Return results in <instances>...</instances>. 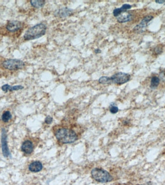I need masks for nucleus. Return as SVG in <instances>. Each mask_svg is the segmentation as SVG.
Segmentation results:
<instances>
[{"label": "nucleus", "mask_w": 165, "mask_h": 185, "mask_svg": "<svg viewBox=\"0 0 165 185\" xmlns=\"http://www.w3.org/2000/svg\"><path fill=\"white\" fill-rule=\"evenodd\" d=\"M55 135L58 141L63 144L74 143L78 139L77 133L69 128H59L55 132Z\"/></svg>", "instance_id": "1"}, {"label": "nucleus", "mask_w": 165, "mask_h": 185, "mask_svg": "<svg viewBox=\"0 0 165 185\" xmlns=\"http://www.w3.org/2000/svg\"><path fill=\"white\" fill-rule=\"evenodd\" d=\"M131 76L128 73L118 72L114 74L111 77L102 76L98 79V82L102 84H125L130 80Z\"/></svg>", "instance_id": "2"}, {"label": "nucleus", "mask_w": 165, "mask_h": 185, "mask_svg": "<svg viewBox=\"0 0 165 185\" xmlns=\"http://www.w3.org/2000/svg\"><path fill=\"white\" fill-rule=\"evenodd\" d=\"M47 30V27L45 24H37L26 32L24 35V39L27 40L38 39L45 35Z\"/></svg>", "instance_id": "3"}, {"label": "nucleus", "mask_w": 165, "mask_h": 185, "mask_svg": "<svg viewBox=\"0 0 165 185\" xmlns=\"http://www.w3.org/2000/svg\"><path fill=\"white\" fill-rule=\"evenodd\" d=\"M91 174L95 181L100 183H108L113 180L112 176L108 171L101 168H94L91 172Z\"/></svg>", "instance_id": "4"}, {"label": "nucleus", "mask_w": 165, "mask_h": 185, "mask_svg": "<svg viewBox=\"0 0 165 185\" xmlns=\"http://www.w3.org/2000/svg\"><path fill=\"white\" fill-rule=\"evenodd\" d=\"M3 67L10 70H17L23 68L25 63L23 61L19 59H9L3 61Z\"/></svg>", "instance_id": "5"}, {"label": "nucleus", "mask_w": 165, "mask_h": 185, "mask_svg": "<svg viewBox=\"0 0 165 185\" xmlns=\"http://www.w3.org/2000/svg\"><path fill=\"white\" fill-rule=\"evenodd\" d=\"M154 17L152 16H146L144 17L142 21L138 25H136L133 31L136 33H141L144 31L148 23L153 19Z\"/></svg>", "instance_id": "6"}, {"label": "nucleus", "mask_w": 165, "mask_h": 185, "mask_svg": "<svg viewBox=\"0 0 165 185\" xmlns=\"http://www.w3.org/2000/svg\"><path fill=\"white\" fill-rule=\"evenodd\" d=\"M34 145L33 142L30 139H26L22 143L21 149L24 154L30 155L34 151Z\"/></svg>", "instance_id": "7"}, {"label": "nucleus", "mask_w": 165, "mask_h": 185, "mask_svg": "<svg viewBox=\"0 0 165 185\" xmlns=\"http://www.w3.org/2000/svg\"><path fill=\"white\" fill-rule=\"evenodd\" d=\"M7 134L6 131L5 129H3L2 133V152L3 156L5 158H8L10 156L9 150L8 149L7 142Z\"/></svg>", "instance_id": "8"}, {"label": "nucleus", "mask_w": 165, "mask_h": 185, "mask_svg": "<svg viewBox=\"0 0 165 185\" xmlns=\"http://www.w3.org/2000/svg\"><path fill=\"white\" fill-rule=\"evenodd\" d=\"M73 13V10L68 7H64L56 11L55 15L61 18H65L72 16Z\"/></svg>", "instance_id": "9"}, {"label": "nucleus", "mask_w": 165, "mask_h": 185, "mask_svg": "<svg viewBox=\"0 0 165 185\" xmlns=\"http://www.w3.org/2000/svg\"><path fill=\"white\" fill-rule=\"evenodd\" d=\"M43 168V165L40 161H34L30 163L28 166V169L32 173H38Z\"/></svg>", "instance_id": "10"}, {"label": "nucleus", "mask_w": 165, "mask_h": 185, "mask_svg": "<svg viewBox=\"0 0 165 185\" xmlns=\"http://www.w3.org/2000/svg\"><path fill=\"white\" fill-rule=\"evenodd\" d=\"M21 28V22L18 21H12L9 22L6 26V29L10 32H15Z\"/></svg>", "instance_id": "11"}, {"label": "nucleus", "mask_w": 165, "mask_h": 185, "mask_svg": "<svg viewBox=\"0 0 165 185\" xmlns=\"http://www.w3.org/2000/svg\"><path fill=\"white\" fill-rule=\"evenodd\" d=\"M132 19V16L131 14L127 12L122 13L121 14L117 17V20L119 23H123L130 21Z\"/></svg>", "instance_id": "12"}, {"label": "nucleus", "mask_w": 165, "mask_h": 185, "mask_svg": "<svg viewBox=\"0 0 165 185\" xmlns=\"http://www.w3.org/2000/svg\"><path fill=\"white\" fill-rule=\"evenodd\" d=\"M131 8V5L129 4H124L120 8H115L113 11V15L114 17H118L119 15L121 14L122 13L124 12H126V10L130 9Z\"/></svg>", "instance_id": "13"}, {"label": "nucleus", "mask_w": 165, "mask_h": 185, "mask_svg": "<svg viewBox=\"0 0 165 185\" xmlns=\"http://www.w3.org/2000/svg\"><path fill=\"white\" fill-rule=\"evenodd\" d=\"M24 88L23 86L19 85V86H9V84H5L2 87V90L3 92L7 93L8 91H18L19 90H21Z\"/></svg>", "instance_id": "14"}, {"label": "nucleus", "mask_w": 165, "mask_h": 185, "mask_svg": "<svg viewBox=\"0 0 165 185\" xmlns=\"http://www.w3.org/2000/svg\"><path fill=\"white\" fill-rule=\"evenodd\" d=\"M12 118V115L11 112L9 111H5L2 114L1 120L3 123H7L9 122Z\"/></svg>", "instance_id": "15"}, {"label": "nucleus", "mask_w": 165, "mask_h": 185, "mask_svg": "<svg viewBox=\"0 0 165 185\" xmlns=\"http://www.w3.org/2000/svg\"><path fill=\"white\" fill-rule=\"evenodd\" d=\"M45 1L44 0H33L31 1L30 3L31 5L35 8H41L44 6L45 4Z\"/></svg>", "instance_id": "16"}, {"label": "nucleus", "mask_w": 165, "mask_h": 185, "mask_svg": "<svg viewBox=\"0 0 165 185\" xmlns=\"http://www.w3.org/2000/svg\"><path fill=\"white\" fill-rule=\"evenodd\" d=\"M160 83V79L158 77L154 76L151 78L150 83V88L153 89L156 88L159 86Z\"/></svg>", "instance_id": "17"}, {"label": "nucleus", "mask_w": 165, "mask_h": 185, "mask_svg": "<svg viewBox=\"0 0 165 185\" xmlns=\"http://www.w3.org/2000/svg\"><path fill=\"white\" fill-rule=\"evenodd\" d=\"M110 108H109V110L111 112V113L112 114H116L119 111L118 107H117L116 105H115L114 103H112L110 105Z\"/></svg>", "instance_id": "18"}, {"label": "nucleus", "mask_w": 165, "mask_h": 185, "mask_svg": "<svg viewBox=\"0 0 165 185\" xmlns=\"http://www.w3.org/2000/svg\"><path fill=\"white\" fill-rule=\"evenodd\" d=\"M53 118L49 115V116H47L45 118V122L47 125H50L53 122Z\"/></svg>", "instance_id": "19"}, {"label": "nucleus", "mask_w": 165, "mask_h": 185, "mask_svg": "<svg viewBox=\"0 0 165 185\" xmlns=\"http://www.w3.org/2000/svg\"><path fill=\"white\" fill-rule=\"evenodd\" d=\"M154 51H155V52H156V54H160L162 53V48H161V47L159 46V45H158L155 48Z\"/></svg>", "instance_id": "20"}, {"label": "nucleus", "mask_w": 165, "mask_h": 185, "mask_svg": "<svg viewBox=\"0 0 165 185\" xmlns=\"http://www.w3.org/2000/svg\"><path fill=\"white\" fill-rule=\"evenodd\" d=\"M156 3H159V4H163L165 3V0H156Z\"/></svg>", "instance_id": "21"}, {"label": "nucleus", "mask_w": 165, "mask_h": 185, "mask_svg": "<svg viewBox=\"0 0 165 185\" xmlns=\"http://www.w3.org/2000/svg\"><path fill=\"white\" fill-rule=\"evenodd\" d=\"M94 52H95V54H100V53H101V51L100 49L97 48L95 50H94Z\"/></svg>", "instance_id": "22"}]
</instances>
